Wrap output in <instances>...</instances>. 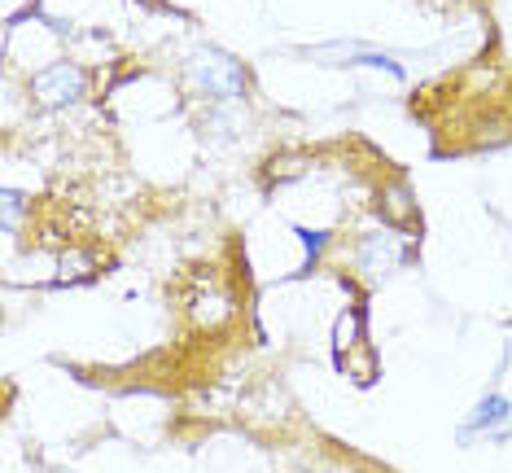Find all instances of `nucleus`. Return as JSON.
<instances>
[{
    "label": "nucleus",
    "instance_id": "obj_1",
    "mask_svg": "<svg viewBox=\"0 0 512 473\" xmlns=\"http://www.w3.org/2000/svg\"><path fill=\"white\" fill-rule=\"evenodd\" d=\"M184 79H189V88L206 101H237L241 92H246L241 62L219 49H197L189 57V66H184Z\"/></svg>",
    "mask_w": 512,
    "mask_h": 473
},
{
    "label": "nucleus",
    "instance_id": "obj_2",
    "mask_svg": "<svg viewBox=\"0 0 512 473\" xmlns=\"http://www.w3.org/2000/svg\"><path fill=\"white\" fill-rule=\"evenodd\" d=\"M31 97L40 101V106H75V101L88 97V71L79 62H53L44 66V71L31 75Z\"/></svg>",
    "mask_w": 512,
    "mask_h": 473
},
{
    "label": "nucleus",
    "instance_id": "obj_3",
    "mask_svg": "<svg viewBox=\"0 0 512 473\" xmlns=\"http://www.w3.org/2000/svg\"><path fill=\"white\" fill-rule=\"evenodd\" d=\"M403 259H407V246L399 233H368V237H359V246H355V272H359V281H368V285L390 281V276L403 268Z\"/></svg>",
    "mask_w": 512,
    "mask_h": 473
},
{
    "label": "nucleus",
    "instance_id": "obj_4",
    "mask_svg": "<svg viewBox=\"0 0 512 473\" xmlns=\"http://www.w3.org/2000/svg\"><path fill=\"white\" fill-rule=\"evenodd\" d=\"M508 417H512V403H508L504 395H486V399L473 408V417H469V425L460 430V438H473V434H495V438H504V430H499V425H508Z\"/></svg>",
    "mask_w": 512,
    "mask_h": 473
},
{
    "label": "nucleus",
    "instance_id": "obj_5",
    "mask_svg": "<svg viewBox=\"0 0 512 473\" xmlns=\"http://www.w3.org/2000/svg\"><path fill=\"white\" fill-rule=\"evenodd\" d=\"M0 211H5V233L14 237V233H18V219H22V198H18L14 189L0 193Z\"/></svg>",
    "mask_w": 512,
    "mask_h": 473
},
{
    "label": "nucleus",
    "instance_id": "obj_6",
    "mask_svg": "<svg viewBox=\"0 0 512 473\" xmlns=\"http://www.w3.org/2000/svg\"><path fill=\"white\" fill-rule=\"evenodd\" d=\"M298 237L307 241V272H311V268H316V259H320V250L329 246V233H320V228H316V233H311V228H298Z\"/></svg>",
    "mask_w": 512,
    "mask_h": 473
},
{
    "label": "nucleus",
    "instance_id": "obj_7",
    "mask_svg": "<svg viewBox=\"0 0 512 473\" xmlns=\"http://www.w3.org/2000/svg\"><path fill=\"white\" fill-rule=\"evenodd\" d=\"M386 198H390V206H386V215L394 219V224H403V219H412V211H407V189H403V184H394V189L386 193Z\"/></svg>",
    "mask_w": 512,
    "mask_h": 473
}]
</instances>
